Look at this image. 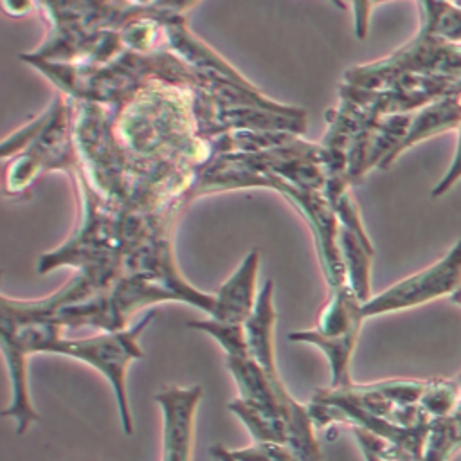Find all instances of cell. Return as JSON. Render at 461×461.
Returning <instances> with one entry per match:
<instances>
[{
    "instance_id": "1",
    "label": "cell",
    "mask_w": 461,
    "mask_h": 461,
    "mask_svg": "<svg viewBox=\"0 0 461 461\" xmlns=\"http://www.w3.org/2000/svg\"><path fill=\"white\" fill-rule=\"evenodd\" d=\"M153 319L155 312L151 310L133 326L121 331H101L85 339L65 337V328L54 322L14 324L2 321L0 339L2 344L16 348L27 358L34 353L65 355L97 369L113 389L124 434L131 436L133 418L126 393V371L133 360L144 355L139 346V339Z\"/></svg>"
},
{
    "instance_id": "2",
    "label": "cell",
    "mask_w": 461,
    "mask_h": 461,
    "mask_svg": "<svg viewBox=\"0 0 461 461\" xmlns=\"http://www.w3.org/2000/svg\"><path fill=\"white\" fill-rule=\"evenodd\" d=\"M77 153L72 133V110L68 99L59 94L43 112V124L32 140L5 166L4 184L7 194H18L49 169L72 173Z\"/></svg>"
},
{
    "instance_id": "3",
    "label": "cell",
    "mask_w": 461,
    "mask_h": 461,
    "mask_svg": "<svg viewBox=\"0 0 461 461\" xmlns=\"http://www.w3.org/2000/svg\"><path fill=\"white\" fill-rule=\"evenodd\" d=\"M461 290V236L432 265L396 281L389 288L373 295L364 306V317L409 310L434 299L454 295Z\"/></svg>"
},
{
    "instance_id": "4",
    "label": "cell",
    "mask_w": 461,
    "mask_h": 461,
    "mask_svg": "<svg viewBox=\"0 0 461 461\" xmlns=\"http://www.w3.org/2000/svg\"><path fill=\"white\" fill-rule=\"evenodd\" d=\"M270 182H272L270 189H276L285 198H288L290 203L306 220L313 234L315 250H317L321 268L330 290L344 286L346 276H344V267H342V258L339 249L340 223L330 202L326 200L324 193L317 189H304V187L292 185L290 182L279 178L274 173H270Z\"/></svg>"
},
{
    "instance_id": "5",
    "label": "cell",
    "mask_w": 461,
    "mask_h": 461,
    "mask_svg": "<svg viewBox=\"0 0 461 461\" xmlns=\"http://www.w3.org/2000/svg\"><path fill=\"white\" fill-rule=\"evenodd\" d=\"M200 385H166L155 394L162 412V461H191Z\"/></svg>"
},
{
    "instance_id": "6",
    "label": "cell",
    "mask_w": 461,
    "mask_h": 461,
    "mask_svg": "<svg viewBox=\"0 0 461 461\" xmlns=\"http://www.w3.org/2000/svg\"><path fill=\"white\" fill-rule=\"evenodd\" d=\"M259 250L252 249L240 261L236 270L214 294V306L209 317L230 324H245L250 317L259 290L258 285Z\"/></svg>"
},
{
    "instance_id": "7",
    "label": "cell",
    "mask_w": 461,
    "mask_h": 461,
    "mask_svg": "<svg viewBox=\"0 0 461 461\" xmlns=\"http://www.w3.org/2000/svg\"><path fill=\"white\" fill-rule=\"evenodd\" d=\"M274 328H276V306H274V283L267 279L259 288L256 306L250 317L245 321V340L249 357L256 360L261 369L272 378L279 380L274 355Z\"/></svg>"
},
{
    "instance_id": "8",
    "label": "cell",
    "mask_w": 461,
    "mask_h": 461,
    "mask_svg": "<svg viewBox=\"0 0 461 461\" xmlns=\"http://www.w3.org/2000/svg\"><path fill=\"white\" fill-rule=\"evenodd\" d=\"M362 306L364 304L348 285L330 290V299L319 315L317 328L313 330L326 339L358 340L360 328L366 319Z\"/></svg>"
},
{
    "instance_id": "9",
    "label": "cell",
    "mask_w": 461,
    "mask_h": 461,
    "mask_svg": "<svg viewBox=\"0 0 461 461\" xmlns=\"http://www.w3.org/2000/svg\"><path fill=\"white\" fill-rule=\"evenodd\" d=\"M459 124H461V106L457 103L456 92L438 97L436 101L412 112V119H411L407 135L402 140L400 148L396 149L394 160L411 146H414L425 139H430L438 133H443L448 130H457Z\"/></svg>"
},
{
    "instance_id": "10",
    "label": "cell",
    "mask_w": 461,
    "mask_h": 461,
    "mask_svg": "<svg viewBox=\"0 0 461 461\" xmlns=\"http://www.w3.org/2000/svg\"><path fill=\"white\" fill-rule=\"evenodd\" d=\"M339 249L346 276V285L357 295V299L366 304L371 294V259L375 249H369L357 234L348 229L339 230Z\"/></svg>"
},
{
    "instance_id": "11",
    "label": "cell",
    "mask_w": 461,
    "mask_h": 461,
    "mask_svg": "<svg viewBox=\"0 0 461 461\" xmlns=\"http://www.w3.org/2000/svg\"><path fill=\"white\" fill-rule=\"evenodd\" d=\"M461 450V402L456 411L429 423L421 461H452Z\"/></svg>"
},
{
    "instance_id": "12",
    "label": "cell",
    "mask_w": 461,
    "mask_h": 461,
    "mask_svg": "<svg viewBox=\"0 0 461 461\" xmlns=\"http://www.w3.org/2000/svg\"><path fill=\"white\" fill-rule=\"evenodd\" d=\"M420 29L450 41L461 43V7L457 2H420Z\"/></svg>"
},
{
    "instance_id": "13",
    "label": "cell",
    "mask_w": 461,
    "mask_h": 461,
    "mask_svg": "<svg viewBox=\"0 0 461 461\" xmlns=\"http://www.w3.org/2000/svg\"><path fill=\"white\" fill-rule=\"evenodd\" d=\"M461 402V389L454 378H430L420 400L425 416L432 420L450 416Z\"/></svg>"
},
{
    "instance_id": "14",
    "label": "cell",
    "mask_w": 461,
    "mask_h": 461,
    "mask_svg": "<svg viewBox=\"0 0 461 461\" xmlns=\"http://www.w3.org/2000/svg\"><path fill=\"white\" fill-rule=\"evenodd\" d=\"M187 326L212 337L223 349L225 357H249L243 324H230V322L216 321L212 317H205V319L189 321Z\"/></svg>"
},
{
    "instance_id": "15",
    "label": "cell",
    "mask_w": 461,
    "mask_h": 461,
    "mask_svg": "<svg viewBox=\"0 0 461 461\" xmlns=\"http://www.w3.org/2000/svg\"><path fill=\"white\" fill-rule=\"evenodd\" d=\"M229 411L234 412L240 421L249 429L254 443H277L286 447V427L283 423H276L245 405L240 398L229 403Z\"/></svg>"
},
{
    "instance_id": "16",
    "label": "cell",
    "mask_w": 461,
    "mask_h": 461,
    "mask_svg": "<svg viewBox=\"0 0 461 461\" xmlns=\"http://www.w3.org/2000/svg\"><path fill=\"white\" fill-rule=\"evenodd\" d=\"M238 461H297L288 447L277 443H252L245 448L230 450Z\"/></svg>"
},
{
    "instance_id": "17",
    "label": "cell",
    "mask_w": 461,
    "mask_h": 461,
    "mask_svg": "<svg viewBox=\"0 0 461 461\" xmlns=\"http://www.w3.org/2000/svg\"><path fill=\"white\" fill-rule=\"evenodd\" d=\"M457 131V140H456V151L452 155V160L445 171V175L439 178V182L432 187L430 191V196L432 198H438V196H443L445 193H448L456 182L461 180V124L459 128L456 130Z\"/></svg>"
},
{
    "instance_id": "18",
    "label": "cell",
    "mask_w": 461,
    "mask_h": 461,
    "mask_svg": "<svg viewBox=\"0 0 461 461\" xmlns=\"http://www.w3.org/2000/svg\"><path fill=\"white\" fill-rule=\"evenodd\" d=\"M2 7H4L11 16H23V14H27L32 7H38V5H36V4H31V2H20V4L2 2Z\"/></svg>"
},
{
    "instance_id": "19",
    "label": "cell",
    "mask_w": 461,
    "mask_h": 461,
    "mask_svg": "<svg viewBox=\"0 0 461 461\" xmlns=\"http://www.w3.org/2000/svg\"><path fill=\"white\" fill-rule=\"evenodd\" d=\"M211 456L216 459V461H238L230 456V450L223 448L221 445H212L211 447Z\"/></svg>"
},
{
    "instance_id": "20",
    "label": "cell",
    "mask_w": 461,
    "mask_h": 461,
    "mask_svg": "<svg viewBox=\"0 0 461 461\" xmlns=\"http://www.w3.org/2000/svg\"><path fill=\"white\" fill-rule=\"evenodd\" d=\"M454 303H457V304H461V290L459 292H456L452 297H450Z\"/></svg>"
},
{
    "instance_id": "21",
    "label": "cell",
    "mask_w": 461,
    "mask_h": 461,
    "mask_svg": "<svg viewBox=\"0 0 461 461\" xmlns=\"http://www.w3.org/2000/svg\"><path fill=\"white\" fill-rule=\"evenodd\" d=\"M454 380H456V382H457V385H459V389H461V373H459V375H457V376H456V378H454Z\"/></svg>"
},
{
    "instance_id": "22",
    "label": "cell",
    "mask_w": 461,
    "mask_h": 461,
    "mask_svg": "<svg viewBox=\"0 0 461 461\" xmlns=\"http://www.w3.org/2000/svg\"><path fill=\"white\" fill-rule=\"evenodd\" d=\"M456 97H457V103H459V106H461V90L456 92Z\"/></svg>"
}]
</instances>
